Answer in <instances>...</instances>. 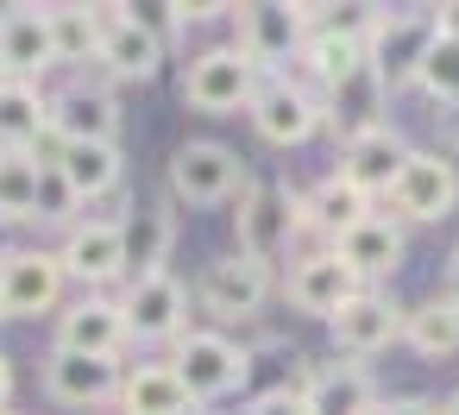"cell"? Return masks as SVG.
I'll return each mask as SVG.
<instances>
[{
  "mask_svg": "<svg viewBox=\"0 0 459 415\" xmlns=\"http://www.w3.org/2000/svg\"><path fill=\"white\" fill-rule=\"evenodd\" d=\"M246 189H252V177H246V164H239L233 145H214V139L177 145V158H170V195H177V202H189V208H221V202H233V195H246Z\"/></svg>",
  "mask_w": 459,
  "mask_h": 415,
  "instance_id": "cell-1",
  "label": "cell"
},
{
  "mask_svg": "<svg viewBox=\"0 0 459 415\" xmlns=\"http://www.w3.org/2000/svg\"><path fill=\"white\" fill-rule=\"evenodd\" d=\"M302 227H308V208H302V195H296L290 183H252V189L239 195V252H246L252 264L271 271V258H277Z\"/></svg>",
  "mask_w": 459,
  "mask_h": 415,
  "instance_id": "cell-2",
  "label": "cell"
},
{
  "mask_svg": "<svg viewBox=\"0 0 459 415\" xmlns=\"http://www.w3.org/2000/svg\"><path fill=\"white\" fill-rule=\"evenodd\" d=\"M440 39V20L434 7H409V13H371V32H365V57L371 70L396 89V82H415L421 57L434 51Z\"/></svg>",
  "mask_w": 459,
  "mask_h": 415,
  "instance_id": "cell-3",
  "label": "cell"
},
{
  "mask_svg": "<svg viewBox=\"0 0 459 415\" xmlns=\"http://www.w3.org/2000/svg\"><path fill=\"white\" fill-rule=\"evenodd\" d=\"M252 95H258V64L239 45H208L183 76V101L195 114H239L252 108Z\"/></svg>",
  "mask_w": 459,
  "mask_h": 415,
  "instance_id": "cell-4",
  "label": "cell"
},
{
  "mask_svg": "<svg viewBox=\"0 0 459 415\" xmlns=\"http://www.w3.org/2000/svg\"><path fill=\"white\" fill-rule=\"evenodd\" d=\"M170 371L183 377V390L195 402H214V396H233L252 371L246 346H233L227 333H183L177 352H170Z\"/></svg>",
  "mask_w": 459,
  "mask_h": 415,
  "instance_id": "cell-5",
  "label": "cell"
},
{
  "mask_svg": "<svg viewBox=\"0 0 459 415\" xmlns=\"http://www.w3.org/2000/svg\"><path fill=\"white\" fill-rule=\"evenodd\" d=\"M120 384H126L120 359H89V352H64V346H51V359H45V396L57 409H108V402H120Z\"/></svg>",
  "mask_w": 459,
  "mask_h": 415,
  "instance_id": "cell-6",
  "label": "cell"
},
{
  "mask_svg": "<svg viewBox=\"0 0 459 415\" xmlns=\"http://www.w3.org/2000/svg\"><path fill=\"white\" fill-rule=\"evenodd\" d=\"M390 208L403 220H446L459 208V170L440 151H409V164L390 183Z\"/></svg>",
  "mask_w": 459,
  "mask_h": 415,
  "instance_id": "cell-7",
  "label": "cell"
},
{
  "mask_svg": "<svg viewBox=\"0 0 459 415\" xmlns=\"http://www.w3.org/2000/svg\"><path fill=\"white\" fill-rule=\"evenodd\" d=\"M64 283H70V271L45 246H13L0 258V302H7V315H51Z\"/></svg>",
  "mask_w": 459,
  "mask_h": 415,
  "instance_id": "cell-8",
  "label": "cell"
},
{
  "mask_svg": "<svg viewBox=\"0 0 459 415\" xmlns=\"http://www.w3.org/2000/svg\"><path fill=\"white\" fill-rule=\"evenodd\" d=\"M308 26H315V7H239V20H233L239 51L258 70H277L283 57H302Z\"/></svg>",
  "mask_w": 459,
  "mask_h": 415,
  "instance_id": "cell-9",
  "label": "cell"
},
{
  "mask_svg": "<svg viewBox=\"0 0 459 415\" xmlns=\"http://www.w3.org/2000/svg\"><path fill=\"white\" fill-rule=\"evenodd\" d=\"M120 308H126V333L133 340H183L189 333V290L170 271L133 277V290L120 296Z\"/></svg>",
  "mask_w": 459,
  "mask_h": 415,
  "instance_id": "cell-10",
  "label": "cell"
},
{
  "mask_svg": "<svg viewBox=\"0 0 459 415\" xmlns=\"http://www.w3.org/2000/svg\"><path fill=\"white\" fill-rule=\"evenodd\" d=\"M403 321H409V308H403L396 296L359 290L327 327H333V346H340L346 359H371V352H384L390 340H403Z\"/></svg>",
  "mask_w": 459,
  "mask_h": 415,
  "instance_id": "cell-11",
  "label": "cell"
},
{
  "mask_svg": "<svg viewBox=\"0 0 459 415\" xmlns=\"http://www.w3.org/2000/svg\"><path fill=\"white\" fill-rule=\"evenodd\" d=\"M195 296H202V308L221 315V321H252V315L264 308V296H271V271L252 264L246 252H233V258H214V264L202 271Z\"/></svg>",
  "mask_w": 459,
  "mask_h": 415,
  "instance_id": "cell-12",
  "label": "cell"
},
{
  "mask_svg": "<svg viewBox=\"0 0 459 415\" xmlns=\"http://www.w3.org/2000/svg\"><path fill=\"white\" fill-rule=\"evenodd\" d=\"M252 126H258L271 145H302V139L321 126V95L302 89V82H290V76H271V82H258V95H252Z\"/></svg>",
  "mask_w": 459,
  "mask_h": 415,
  "instance_id": "cell-13",
  "label": "cell"
},
{
  "mask_svg": "<svg viewBox=\"0 0 459 415\" xmlns=\"http://www.w3.org/2000/svg\"><path fill=\"white\" fill-rule=\"evenodd\" d=\"M57 258H64V271H70L76 283L101 290V283H114V277H126V227H120V220H76V227L64 233Z\"/></svg>",
  "mask_w": 459,
  "mask_h": 415,
  "instance_id": "cell-14",
  "label": "cell"
},
{
  "mask_svg": "<svg viewBox=\"0 0 459 415\" xmlns=\"http://www.w3.org/2000/svg\"><path fill=\"white\" fill-rule=\"evenodd\" d=\"M133 333H126V308L114 302V296H82V302H70L64 308V321H57V346L64 352H89V359H120V346H126Z\"/></svg>",
  "mask_w": 459,
  "mask_h": 415,
  "instance_id": "cell-15",
  "label": "cell"
},
{
  "mask_svg": "<svg viewBox=\"0 0 459 415\" xmlns=\"http://www.w3.org/2000/svg\"><path fill=\"white\" fill-rule=\"evenodd\" d=\"M51 64H57L51 20L39 7H7L0 13V82H39Z\"/></svg>",
  "mask_w": 459,
  "mask_h": 415,
  "instance_id": "cell-16",
  "label": "cell"
},
{
  "mask_svg": "<svg viewBox=\"0 0 459 415\" xmlns=\"http://www.w3.org/2000/svg\"><path fill=\"white\" fill-rule=\"evenodd\" d=\"M95 13H101V64L114 76H158V64H164L158 26L126 7H95Z\"/></svg>",
  "mask_w": 459,
  "mask_h": 415,
  "instance_id": "cell-17",
  "label": "cell"
},
{
  "mask_svg": "<svg viewBox=\"0 0 459 415\" xmlns=\"http://www.w3.org/2000/svg\"><path fill=\"white\" fill-rule=\"evenodd\" d=\"M51 133L64 145H114L120 139V101L108 89L76 82V89L51 95Z\"/></svg>",
  "mask_w": 459,
  "mask_h": 415,
  "instance_id": "cell-18",
  "label": "cell"
},
{
  "mask_svg": "<svg viewBox=\"0 0 459 415\" xmlns=\"http://www.w3.org/2000/svg\"><path fill=\"white\" fill-rule=\"evenodd\" d=\"M384 101H390V82L371 70V57L346 76V82H333V89H321V114L346 133V139H359V133H371V126H384Z\"/></svg>",
  "mask_w": 459,
  "mask_h": 415,
  "instance_id": "cell-19",
  "label": "cell"
},
{
  "mask_svg": "<svg viewBox=\"0 0 459 415\" xmlns=\"http://www.w3.org/2000/svg\"><path fill=\"white\" fill-rule=\"evenodd\" d=\"M403 164H409V145L396 139L390 120L371 126V133H359V139H346V151H340V177L359 183L365 195H390V183H396Z\"/></svg>",
  "mask_w": 459,
  "mask_h": 415,
  "instance_id": "cell-20",
  "label": "cell"
},
{
  "mask_svg": "<svg viewBox=\"0 0 459 415\" xmlns=\"http://www.w3.org/2000/svg\"><path fill=\"white\" fill-rule=\"evenodd\" d=\"M359 290H365V283L340 264V252H315V258H302V264L290 271V302H296L302 315H321V321H333Z\"/></svg>",
  "mask_w": 459,
  "mask_h": 415,
  "instance_id": "cell-21",
  "label": "cell"
},
{
  "mask_svg": "<svg viewBox=\"0 0 459 415\" xmlns=\"http://www.w3.org/2000/svg\"><path fill=\"white\" fill-rule=\"evenodd\" d=\"M302 402H308V415H377V384L365 365L340 359V365H321L302 377Z\"/></svg>",
  "mask_w": 459,
  "mask_h": 415,
  "instance_id": "cell-22",
  "label": "cell"
},
{
  "mask_svg": "<svg viewBox=\"0 0 459 415\" xmlns=\"http://www.w3.org/2000/svg\"><path fill=\"white\" fill-rule=\"evenodd\" d=\"M333 252H340V264L371 290L377 277H390V271L403 264V227L384 220V214H371L365 227H352L346 239H333Z\"/></svg>",
  "mask_w": 459,
  "mask_h": 415,
  "instance_id": "cell-23",
  "label": "cell"
},
{
  "mask_svg": "<svg viewBox=\"0 0 459 415\" xmlns=\"http://www.w3.org/2000/svg\"><path fill=\"white\" fill-rule=\"evenodd\" d=\"M45 133H51V101L39 95V82H0V151L32 158Z\"/></svg>",
  "mask_w": 459,
  "mask_h": 415,
  "instance_id": "cell-24",
  "label": "cell"
},
{
  "mask_svg": "<svg viewBox=\"0 0 459 415\" xmlns=\"http://www.w3.org/2000/svg\"><path fill=\"white\" fill-rule=\"evenodd\" d=\"M120 227H126V271H133V277L170 271L164 258H170V246H177V214H170L164 202H139Z\"/></svg>",
  "mask_w": 459,
  "mask_h": 415,
  "instance_id": "cell-25",
  "label": "cell"
},
{
  "mask_svg": "<svg viewBox=\"0 0 459 415\" xmlns=\"http://www.w3.org/2000/svg\"><path fill=\"white\" fill-rule=\"evenodd\" d=\"M302 208H308V227H321L327 239H346L352 227H365V220H371V195H365L359 183H346L340 170H333V177H321V183L302 195Z\"/></svg>",
  "mask_w": 459,
  "mask_h": 415,
  "instance_id": "cell-26",
  "label": "cell"
},
{
  "mask_svg": "<svg viewBox=\"0 0 459 415\" xmlns=\"http://www.w3.org/2000/svg\"><path fill=\"white\" fill-rule=\"evenodd\" d=\"M403 340H409L415 359H453L459 352V296L434 290L428 302H415L409 321H403Z\"/></svg>",
  "mask_w": 459,
  "mask_h": 415,
  "instance_id": "cell-27",
  "label": "cell"
},
{
  "mask_svg": "<svg viewBox=\"0 0 459 415\" xmlns=\"http://www.w3.org/2000/svg\"><path fill=\"white\" fill-rule=\"evenodd\" d=\"M120 409L126 415H195V396L183 390V377L170 365H139L120 384Z\"/></svg>",
  "mask_w": 459,
  "mask_h": 415,
  "instance_id": "cell-28",
  "label": "cell"
},
{
  "mask_svg": "<svg viewBox=\"0 0 459 415\" xmlns=\"http://www.w3.org/2000/svg\"><path fill=\"white\" fill-rule=\"evenodd\" d=\"M57 170H64V183H70L76 202H95V195H108L120 183L126 158H120V145H64L57 151Z\"/></svg>",
  "mask_w": 459,
  "mask_h": 415,
  "instance_id": "cell-29",
  "label": "cell"
},
{
  "mask_svg": "<svg viewBox=\"0 0 459 415\" xmlns=\"http://www.w3.org/2000/svg\"><path fill=\"white\" fill-rule=\"evenodd\" d=\"M57 64H95L101 57V13L95 7H45Z\"/></svg>",
  "mask_w": 459,
  "mask_h": 415,
  "instance_id": "cell-30",
  "label": "cell"
},
{
  "mask_svg": "<svg viewBox=\"0 0 459 415\" xmlns=\"http://www.w3.org/2000/svg\"><path fill=\"white\" fill-rule=\"evenodd\" d=\"M39 214V164L0 151V220H32Z\"/></svg>",
  "mask_w": 459,
  "mask_h": 415,
  "instance_id": "cell-31",
  "label": "cell"
},
{
  "mask_svg": "<svg viewBox=\"0 0 459 415\" xmlns=\"http://www.w3.org/2000/svg\"><path fill=\"white\" fill-rule=\"evenodd\" d=\"M415 89L421 95H434L440 108H453L459 101V39H434V51L421 57V70H415Z\"/></svg>",
  "mask_w": 459,
  "mask_h": 415,
  "instance_id": "cell-32",
  "label": "cell"
},
{
  "mask_svg": "<svg viewBox=\"0 0 459 415\" xmlns=\"http://www.w3.org/2000/svg\"><path fill=\"white\" fill-rule=\"evenodd\" d=\"M70 208H76V195H70L64 170L57 164H39V220H70Z\"/></svg>",
  "mask_w": 459,
  "mask_h": 415,
  "instance_id": "cell-33",
  "label": "cell"
},
{
  "mask_svg": "<svg viewBox=\"0 0 459 415\" xmlns=\"http://www.w3.org/2000/svg\"><path fill=\"white\" fill-rule=\"evenodd\" d=\"M239 415H308V402H302V390H264V396L246 402Z\"/></svg>",
  "mask_w": 459,
  "mask_h": 415,
  "instance_id": "cell-34",
  "label": "cell"
},
{
  "mask_svg": "<svg viewBox=\"0 0 459 415\" xmlns=\"http://www.w3.org/2000/svg\"><path fill=\"white\" fill-rule=\"evenodd\" d=\"M377 415H440V402H428V396H396V402H377Z\"/></svg>",
  "mask_w": 459,
  "mask_h": 415,
  "instance_id": "cell-35",
  "label": "cell"
},
{
  "mask_svg": "<svg viewBox=\"0 0 459 415\" xmlns=\"http://www.w3.org/2000/svg\"><path fill=\"white\" fill-rule=\"evenodd\" d=\"M7 402H13V359L0 352V415H7Z\"/></svg>",
  "mask_w": 459,
  "mask_h": 415,
  "instance_id": "cell-36",
  "label": "cell"
},
{
  "mask_svg": "<svg viewBox=\"0 0 459 415\" xmlns=\"http://www.w3.org/2000/svg\"><path fill=\"white\" fill-rule=\"evenodd\" d=\"M434 20H440V39H459V7H434Z\"/></svg>",
  "mask_w": 459,
  "mask_h": 415,
  "instance_id": "cell-37",
  "label": "cell"
},
{
  "mask_svg": "<svg viewBox=\"0 0 459 415\" xmlns=\"http://www.w3.org/2000/svg\"><path fill=\"white\" fill-rule=\"evenodd\" d=\"M440 126H446V139L459 145V101H453V108H440Z\"/></svg>",
  "mask_w": 459,
  "mask_h": 415,
  "instance_id": "cell-38",
  "label": "cell"
},
{
  "mask_svg": "<svg viewBox=\"0 0 459 415\" xmlns=\"http://www.w3.org/2000/svg\"><path fill=\"white\" fill-rule=\"evenodd\" d=\"M446 290L459 296V252H453V271H446Z\"/></svg>",
  "mask_w": 459,
  "mask_h": 415,
  "instance_id": "cell-39",
  "label": "cell"
},
{
  "mask_svg": "<svg viewBox=\"0 0 459 415\" xmlns=\"http://www.w3.org/2000/svg\"><path fill=\"white\" fill-rule=\"evenodd\" d=\"M440 415H459V390H453V396H446V402H440Z\"/></svg>",
  "mask_w": 459,
  "mask_h": 415,
  "instance_id": "cell-40",
  "label": "cell"
},
{
  "mask_svg": "<svg viewBox=\"0 0 459 415\" xmlns=\"http://www.w3.org/2000/svg\"><path fill=\"white\" fill-rule=\"evenodd\" d=\"M0 321H7V302H0Z\"/></svg>",
  "mask_w": 459,
  "mask_h": 415,
  "instance_id": "cell-41",
  "label": "cell"
},
{
  "mask_svg": "<svg viewBox=\"0 0 459 415\" xmlns=\"http://www.w3.org/2000/svg\"><path fill=\"white\" fill-rule=\"evenodd\" d=\"M7 415H13V409H7Z\"/></svg>",
  "mask_w": 459,
  "mask_h": 415,
  "instance_id": "cell-42",
  "label": "cell"
}]
</instances>
